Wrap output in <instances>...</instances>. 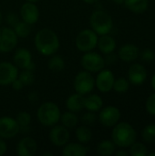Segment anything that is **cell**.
Wrapping results in <instances>:
<instances>
[{
    "label": "cell",
    "instance_id": "obj_1",
    "mask_svg": "<svg viewBox=\"0 0 155 156\" xmlns=\"http://www.w3.org/2000/svg\"><path fill=\"white\" fill-rule=\"evenodd\" d=\"M35 48L43 56H52L59 48L60 42L58 35L50 28H42L35 36Z\"/></svg>",
    "mask_w": 155,
    "mask_h": 156
},
{
    "label": "cell",
    "instance_id": "obj_2",
    "mask_svg": "<svg viewBox=\"0 0 155 156\" xmlns=\"http://www.w3.org/2000/svg\"><path fill=\"white\" fill-rule=\"evenodd\" d=\"M111 140L120 148H129L137 139V133L128 122H118L112 127Z\"/></svg>",
    "mask_w": 155,
    "mask_h": 156
},
{
    "label": "cell",
    "instance_id": "obj_3",
    "mask_svg": "<svg viewBox=\"0 0 155 156\" xmlns=\"http://www.w3.org/2000/svg\"><path fill=\"white\" fill-rule=\"evenodd\" d=\"M61 112L59 107L51 101H47L42 103L37 112V118L40 124L46 127H52L60 120Z\"/></svg>",
    "mask_w": 155,
    "mask_h": 156
},
{
    "label": "cell",
    "instance_id": "obj_4",
    "mask_svg": "<svg viewBox=\"0 0 155 156\" xmlns=\"http://www.w3.org/2000/svg\"><path fill=\"white\" fill-rule=\"evenodd\" d=\"M90 24L91 29L96 32L98 36L110 34L113 28L111 16L102 9H98L92 12L90 17Z\"/></svg>",
    "mask_w": 155,
    "mask_h": 156
},
{
    "label": "cell",
    "instance_id": "obj_5",
    "mask_svg": "<svg viewBox=\"0 0 155 156\" xmlns=\"http://www.w3.org/2000/svg\"><path fill=\"white\" fill-rule=\"evenodd\" d=\"M99 36L91 28H85L81 30L76 37L75 44L77 48L85 53L93 50L97 47Z\"/></svg>",
    "mask_w": 155,
    "mask_h": 156
},
{
    "label": "cell",
    "instance_id": "obj_6",
    "mask_svg": "<svg viewBox=\"0 0 155 156\" xmlns=\"http://www.w3.org/2000/svg\"><path fill=\"white\" fill-rule=\"evenodd\" d=\"M73 87L76 92L85 96L91 93L95 87V79L92 74L87 70L79 71L74 78Z\"/></svg>",
    "mask_w": 155,
    "mask_h": 156
},
{
    "label": "cell",
    "instance_id": "obj_7",
    "mask_svg": "<svg viewBox=\"0 0 155 156\" xmlns=\"http://www.w3.org/2000/svg\"><path fill=\"white\" fill-rule=\"evenodd\" d=\"M81 67L84 70H87L90 73L99 72L105 68V60L104 58L94 51L85 52L80 59Z\"/></svg>",
    "mask_w": 155,
    "mask_h": 156
},
{
    "label": "cell",
    "instance_id": "obj_8",
    "mask_svg": "<svg viewBox=\"0 0 155 156\" xmlns=\"http://www.w3.org/2000/svg\"><path fill=\"white\" fill-rule=\"evenodd\" d=\"M121 111L115 106L109 105L102 107L99 113V121L106 128H112L121 120Z\"/></svg>",
    "mask_w": 155,
    "mask_h": 156
},
{
    "label": "cell",
    "instance_id": "obj_9",
    "mask_svg": "<svg viewBox=\"0 0 155 156\" xmlns=\"http://www.w3.org/2000/svg\"><path fill=\"white\" fill-rule=\"evenodd\" d=\"M18 37L12 27H0V52L8 53L14 50L17 45Z\"/></svg>",
    "mask_w": 155,
    "mask_h": 156
},
{
    "label": "cell",
    "instance_id": "obj_10",
    "mask_svg": "<svg viewBox=\"0 0 155 156\" xmlns=\"http://www.w3.org/2000/svg\"><path fill=\"white\" fill-rule=\"evenodd\" d=\"M13 63L18 68L22 69H29L34 71L36 65L32 60L31 52L25 48H20L16 50L13 56Z\"/></svg>",
    "mask_w": 155,
    "mask_h": 156
},
{
    "label": "cell",
    "instance_id": "obj_11",
    "mask_svg": "<svg viewBox=\"0 0 155 156\" xmlns=\"http://www.w3.org/2000/svg\"><path fill=\"white\" fill-rule=\"evenodd\" d=\"M114 80V73L110 69H103L98 72V75L95 79V86L100 92L108 93L112 90Z\"/></svg>",
    "mask_w": 155,
    "mask_h": 156
},
{
    "label": "cell",
    "instance_id": "obj_12",
    "mask_svg": "<svg viewBox=\"0 0 155 156\" xmlns=\"http://www.w3.org/2000/svg\"><path fill=\"white\" fill-rule=\"evenodd\" d=\"M19 133V126L15 118L0 117V138L12 139Z\"/></svg>",
    "mask_w": 155,
    "mask_h": 156
},
{
    "label": "cell",
    "instance_id": "obj_13",
    "mask_svg": "<svg viewBox=\"0 0 155 156\" xmlns=\"http://www.w3.org/2000/svg\"><path fill=\"white\" fill-rule=\"evenodd\" d=\"M51 144L57 147H63L69 141V131L68 128L64 127L62 124H55L51 127L48 134Z\"/></svg>",
    "mask_w": 155,
    "mask_h": 156
},
{
    "label": "cell",
    "instance_id": "obj_14",
    "mask_svg": "<svg viewBox=\"0 0 155 156\" xmlns=\"http://www.w3.org/2000/svg\"><path fill=\"white\" fill-rule=\"evenodd\" d=\"M18 68L11 62H0V86H8L17 78Z\"/></svg>",
    "mask_w": 155,
    "mask_h": 156
},
{
    "label": "cell",
    "instance_id": "obj_15",
    "mask_svg": "<svg viewBox=\"0 0 155 156\" xmlns=\"http://www.w3.org/2000/svg\"><path fill=\"white\" fill-rule=\"evenodd\" d=\"M147 79V70L141 63H133L128 69V80L135 86L143 85Z\"/></svg>",
    "mask_w": 155,
    "mask_h": 156
},
{
    "label": "cell",
    "instance_id": "obj_16",
    "mask_svg": "<svg viewBox=\"0 0 155 156\" xmlns=\"http://www.w3.org/2000/svg\"><path fill=\"white\" fill-rule=\"evenodd\" d=\"M20 17L29 25H34L39 18V9L35 3L26 2L20 7Z\"/></svg>",
    "mask_w": 155,
    "mask_h": 156
},
{
    "label": "cell",
    "instance_id": "obj_17",
    "mask_svg": "<svg viewBox=\"0 0 155 156\" xmlns=\"http://www.w3.org/2000/svg\"><path fill=\"white\" fill-rule=\"evenodd\" d=\"M37 144L30 136L23 137L17 144L16 154L19 156H33L37 154Z\"/></svg>",
    "mask_w": 155,
    "mask_h": 156
},
{
    "label": "cell",
    "instance_id": "obj_18",
    "mask_svg": "<svg viewBox=\"0 0 155 156\" xmlns=\"http://www.w3.org/2000/svg\"><path fill=\"white\" fill-rule=\"evenodd\" d=\"M140 56V50L134 44L122 45L118 51V58L126 63H132L135 61Z\"/></svg>",
    "mask_w": 155,
    "mask_h": 156
},
{
    "label": "cell",
    "instance_id": "obj_19",
    "mask_svg": "<svg viewBox=\"0 0 155 156\" xmlns=\"http://www.w3.org/2000/svg\"><path fill=\"white\" fill-rule=\"evenodd\" d=\"M89 152V147L80 143H67L62 149L63 156H85Z\"/></svg>",
    "mask_w": 155,
    "mask_h": 156
},
{
    "label": "cell",
    "instance_id": "obj_20",
    "mask_svg": "<svg viewBox=\"0 0 155 156\" xmlns=\"http://www.w3.org/2000/svg\"><path fill=\"white\" fill-rule=\"evenodd\" d=\"M97 47L99 48L100 51L102 54L106 55V54L114 52V50L116 49V47H117V43L113 37L110 36L109 34H106V35H102V36H100V37H99Z\"/></svg>",
    "mask_w": 155,
    "mask_h": 156
},
{
    "label": "cell",
    "instance_id": "obj_21",
    "mask_svg": "<svg viewBox=\"0 0 155 156\" xmlns=\"http://www.w3.org/2000/svg\"><path fill=\"white\" fill-rule=\"evenodd\" d=\"M66 108L72 112H79L84 109V96L76 92L69 96L66 101Z\"/></svg>",
    "mask_w": 155,
    "mask_h": 156
},
{
    "label": "cell",
    "instance_id": "obj_22",
    "mask_svg": "<svg viewBox=\"0 0 155 156\" xmlns=\"http://www.w3.org/2000/svg\"><path fill=\"white\" fill-rule=\"evenodd\" d=\"M103 107V100L98 94H87L84 97V109L90 112H100Z\"/></svg>",
    "mask_w": 155,
    "mask_h": 156
},
{
    "label": "cell",
    "instance_id": "obj_23",
    "mask_svg": "<svg viewBox=\"0 0 155 156\" xmlns=\"http://www.w3.org/2000/svg\"><path fill=\"white\" fill-rule=\"evenodd\" d=\"M123 5L134 14H143L149 7V0H124Z\"/></svg>",
    "mask_w": 155,
    "mask_h": 156
},
{
    "label": "cell",
    "instance_id": "obj_24",
    "mask_svg": "<svg viewBox=\"0 0 155 156\" xmlns=\"http://www.w3.org/2000/svg\"><path fill=\"white\" fill-rule=\"evenodd\" d=\"M18 126H19V133H27L30 131V123H31V115L27 112H20L17 113L16 117L15 118Z\"/></svg>",
    "mask_w": 155,
    "mask_h": 156
},
{
    "label": "cell",
    "instance_id": "obj_25",
    "mask_svg": "<svg viewBox=\"0 0 155 156\" xmlns=\"http://www.w3.org/2000/svg\"><path fill=\"white\" fill-rule=\"evenodd\" d=\"M75 135H76L78 142L80 144H89L90 142V140L92 139V132H91L90 126H87L84 124L77 127Z\"/></svg>",
    "mask_w": 155,
    "mask_h": 156
},
{
    "label": "cell",
    "instance_id": "obj_26",
    "mask_svg": "<svg viewBox=\"0 0 155 156\" xmlns=\"http://www.w3.org/2000/svg\"><path fill=\"white\" fill-rule=\"evenodd\" d=\"M59 121L61 122V124L64 127L68 129H73L77 126L79 122V117L77 116L75 112L68 111V112L61 113Z\"/></svg>",
    "mask_w": 155,
    "mask_h": 156
},
{
    "label": "cell",
    "instance_id": "obj_27",
    "mask_svg": "<svg viewBox=\"0 0 155 156\" xmlns=\"http://www.w3.org/2000/svg\"><path fill=\"white\" fill-rule=\"evenodd\" d=\"M116 145L112 140H103L97 146V152L101 156H111L114 154Z\"/></svg>",
    "mask_w": 155,
    "mask_h": 156
},
{
    "label": "cell",
    "instance_id": "obj_28",
    "mask_svg": "<svg viewBox=\"0 0 155 156\" xmlns=\"http://www.w3.org/2000/svg\"><path fill=\"white\" fill-rule=\"evenodd\" d=\"M48 67L53 72H61L65 69V60L59 55H52L48 60Z\"/></svg>",
    "mask_w": 155,
    "mask_h": 156
},
{
    "label": "cell",
    "instance_id": "obj_29",
    "mask_svg": "<svg viewBox=\"0 0 155 156\" xmlns=\"http://www.w3.org/2000/svg\"><path fill=\"white\" fill-rule=\"evenodd\" d=\"M12 28L15 31L17 37H21V38L27 37L31 33V25H29L28 23H26L23 20H21V21L19 20L17 22V24L15 25Z\"/></svg>",
    "mask_w": 155,
    "mask_h": 156
},
{
    "label": "cell",
    "instance_id": "obj_30",
    "mask_svg": "<svg viewBox=\"0 0 155 156\" xmlns=\"http://www.w3.org/2000/svg\"><path fill=\"white\" fill-rule=\"evenodd\" d=\"M142 138L146 144H155V123L148 124L143 129Z\"/></svg>",
    "mask_w": 155,
    "mask_h": 156
},
{
    "label": "cell",
    "instance_id": "obj_31",
    "mask_svg": "<svg viewBox=\"0 0 155 156\" xmlns=\"http://www.w3.org/2000/svg\"><path fill=\"white\" fill-rule=\"evenodd\" d=\"M129 154L132 156H146L148 154V149L146 145L143 143L134 142L130 147Z\"/></svg>",
    "mask_w": 155,
    "mask_h": 156
},
{
    "label": "cell",
    "instance_id": "obj_32",
    "mask_svg": "<svg viewBox=\"0 0 155 156\" xmlns=\"http://www.w3.org/2000/svg\"><path fill=\"white\" fill-rule=\"evenodd\" d=\"M17 78L19 79V80L23 83L24 86H30L35 82V74L34 71L29 70V69H23L20 73L18 72V76Z\"/></svg>",
    "mask_w": 155,
    "mask_h": 156
},
{
    "label": "cell",
    "instance_id": "obj_33",
    "mask_svg": "<svg viewBox=\"0 0 155 156\" xmlns=\"http://www.w3.org/2000/svg\"><path fill=\"white\" fill-rule=\"evenodd\" d=\"M129 88H130L129 80L125 78H119L117 80L115 79L112 90H114V91L117 93L122 94V93H126L129 90Z\"/></svg>",
    "mask_w": 155,
    "mask_h": 156
},
{
    "label": "cell",
    "instance_id": "obj_34",
    "mask_svg": "<svg viewBox=\"0 0 155 156\" xmlns=\"http://www.w3.org/2000/svg\"><path fill=\"white\" fill-rule=\"evenodd\" d=\"M96 121H97V116L95 112H90V111H87L86 112H84L80 117V122H82V124L87 125V126L93 125L96 122Z\"/></svg>",
    "mask_w": 155,
    "mask_h": 156
},
{
    "label": "cell",
    "instance_id": "obj_35",
    "mask_svg": "<svg viewBox=\"0 0 155 156\" xmlns=\"http://www.w3.org/2000/svg\"><path fill=\"white\" fill-rule=\"evenodd\" d=\"M145 108L149 114L155 116V92L148 97V99L146 101Z\"/></svg>",
    "mask_w": 155,
    "mask_h": 156
},
{
    "label": "cell",
    "instance_id": "obj_36",
    "mask_svg": "<svg viewBox=\"0 0 155 156\" xmlns=\"http://www.w3.org/2000/svg\"><path fill=\"white\" fill-rule=\"evenodd\" d=\"M5 19V23H6L7 27H14L15 25H16L17 22L19 21V16H18L16 13L10 12V13L6 14Z\"/></svg>",
    "mask_w": 155,
    "mask_h": 156
},
{
    "label": "cell",
    "instance_id": "obj_37",
    "mask_svg": "<svg viewBox=\"0 0 155 156\" xmlns=\"http://www.w3.org/2000/svg\"><path fill=\"white\" fill-rule=\"evenodd\" d=\"M141 58L144 62L150 63L155 59V53L151 49H144L141 54Z\"/></svg>",
    "mask_w": 155,
    "mask_h": 156
},
{
    "label": "cell",
    "instance_id": "obj_38",
    "mask_svg": "<svg viewBox=\"0 0 155 156\" xmlns=\"http://www.w3.org/2000/svg\"><path fill=\"white\" fill-rule=\"evenodd\" d=\"M104 60H105V64H108V65L114 64L116 62V60H117V56L113 52L106 54V56L104 58Z\"/></svg>",
    "mask_w": 155,
    "mask_h": 156
},
{
    "label": "cell",
    "instance_id": "obj_39",
    "mask_svg": "<svg viewBox=\"0 0 155 156\" xmlns=\"http://www.w3.org/2000/svg\"><path fill=\"white\" fill-rule=\"evenodd\" d=\"M11 86H12V89H13L14 90H16V91L21 90L25 87V86L23 85V83L19 80L18 78H16V79L11 83Z\"/></svg>",
    "mask_w": 155,
    "mask_h": 156
},
{
    "label": "cell",
    "instance_id": "obj_40",
    "mask_svg": "<svg viewBox=\"0 0 155 156\" xmlns=\"http://www.w3.org/2000/svg\"><path fill=\"white\" fill-rule=\"evenodd\" d=\"M27 98H28V101H29L30 103H32V104H35V103L38 102V101H39V95H38V93L36 92V91L30 92V93L28 94Z\"/></svg>",
    "mask_w": 155,
    "mask_h": 156
},
{
    "label": "cell",
    "instance_id": "obj_41",
    "mask_svg": "<svg viewBox=\"0 0 155 156\" xmlns=\"http://www.w3.org/2000/svg\"><path fill=\"white\" fill-rule=\"evenodd\" d=\"M6 151H7V145L4 141V139L0 138V156L4 155L6 153Z\"/></svg>",
    "mask_w": 155,
    "mask_h": 156
},
{
    "label": "cell",
    "instance_id": "obj_42",
    "mask_svg": "<svg viewBox=\"0 0 155 156\" xmlns=\"http://www.w3.org/2000/svg\"><path fill=\"white\" fill-rule=\"evenodd\" d=\"M114 154H115L116 156H127L128 154H129V153H127V152H125V151H123V150L120 149V150H118L117 152L115 151Z\"/></svg>",
    "mask_w": 155,
    "mask_h": 156
},
{
    "label": "cell",
    "instance_id": "obj_43",
    "mask_svg": "<svg viewBox=\"0 0 155 156\" xmlns=\"http://www.w3.org/2000/svg\"><path fill=\"white\" fill-rule=\"evenodd\" d=\"M151 85H152L153 90L155 91V73L153 75V77H152V80H151Z\"/></svg>",
    "mask_w": 155,
    "mask_h": 156
},
{
    "label": "cell",
    "instance_id": "obj_44",
    "mask_svg": "<svg viewBox=\"0 0 155 156\" xmlns=\"http://www.w3.org/2000/svg\"><path fill=\"white\" fill-rule=\"evenodd\" d=\"M82 1H84L85 3H87V4H89V5H93V4L98 3L100 0H82Z\"/></svg>",
    "mask_w": 155,
    "mask_h": 156
},
{
    "label": "cell",
    "instance_id": "obj_45",
    "mask_svg": "<svg viewBox=\"0 0 155 156\" xmlns=\"http://www.w3.org/2000/svg\"><path fill=\"white\" fill-rule=\"evenodd\" d=\"M112 1L117 5H123L124 4V0H112Z\"/></svg>",
    "mask_w": 155,
    "mask_h": 156
},
{
    "label": "cell",
    "instance_id": "obj_46",
    "mask_svg": "<svg viewBox=\"0 0 155 156\" xmlns=\"http://www.w3.org/2000/svg\"><path fill=\"white\" fill-rule=\"evenodd\" d=\"M42 155L43 156H52L53 155V154H52V153H43V154H42Z\"/></svg>",
    "mask_w": 155,
    "mask_h": 156
},
{
    "label": "cell",
    "instance_id": "obj_47",
    "mask_svg": "<svg viewBox=\"0 0 155 156\" xmlns=\"http://www.w3.org/2000/svg\"><path fill=\"white\" fill-rule=\"evenodd\" d=\"M2 22H3V15H2V13H1V11H0V26H1Z\"/></svg>",
    "mask_w": 155,
    "mask_h": 156
},
{
    "label": "cell",
    "instance_id": "obj_48",
    "mask_svg": "<svg viewBox=\"0 0 155 156\" xmlns=\"http://www.w3.org/2000/svg\"><path fill=\"white\" fill-rule=\"evenodd\" d=\"M27 2H32V3H37V1H39V0H26Z\"/></svg>",
    "mask_w": 155,
    "mask_h": 156
},
{
    "label": "cell",
    "instance_id": "obj_49",
    "mask_svg": "<svg viewBox=\"0 0 155 156\" xmlns=\"http://www.w3.org/2000/svg\"><path fill=\"white\" fill-rule=\"evenodd\" d=\"M147 155H149V156H153V155H155V153H150V154H148Z\"/></svg>",
    "mask_w": 155,
    "mask_h": 156
}]
</instances>
